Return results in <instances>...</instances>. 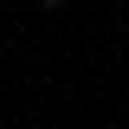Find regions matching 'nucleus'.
I'll return each mask as SVG.
<instances>
[{"mask_svg":"<svg viewBox=\"0 0 129 129\" xmlns=\"http://www.w3.org/2000/svg\"><path fill=\"white\" fill-rule=\"evenodd\" d=\"M39 7H64V0H39Z\"/></svg>","mask_w":129,"mask_h":129,"instance_id":"nucleus-1","label":"nucleus"}]
</instances>
